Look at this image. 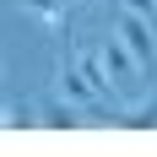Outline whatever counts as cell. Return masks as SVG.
Here are the masks:
<instances>
[{"label":"cell","mask_w":157,"mask_h":157,"mask_svg":"<svg viewBox=\"0 0 157 157\" xmlns=\"http://www.w3.org/2000/svg\"><path fill=\"white\" fill-rule=\"evenodd\" d=\"M103 65H109V76H114V92L119 98H130L136 92V87H141V60H136V54H130V44L125 38H109V44H103Z\"/></svg>","instance_id":"cell-1"},{"label":"cell","mask_w":157,"mask_h":157,"mask_svg":"<svg viewBox=\"0 0 157 157\" xmlns=\"http://www.w3.org/2000/svg\"><path fill=\"white\" fill-rule=\"evenodd\" d=\"M76 65L87 71V81H92L109 103H119V92H114V76H109V65H103V54H76Z\"/></svg>","instance_id":"cell-4"},{"label":"cell","mask_w":157,"mask_h":157,"mask_svg":"<svg viewBox=\"0 0 157 157\" xmlns=\"http://www.w3.org/2000/svg\"><path fill=\"white\" fill-rule=\"evenodd\" d=\"M125 6H130V11H141L146 22H152V27H157V0H125Z\"/></svg>","instance_id":"cell-8"},{"label":"cell","mask_w":157,"mask_h":157,"mask_svg":"<svg viewBox=\"0 0 157 157\" xmlns=\"http://www.w3.org/2000/svg\"><path fill=\"white\" fill-rule=\"evenodd\" d=\"M81 6H92V0H81Z\"/></svg>","instance_id":"cell-9"},{"label":"cell","mask_w":157,"mask_h":157,"mask_svg":"<svg viewBox=\"0 0 157 157\" xmlns=\"http://www.w3.org/2000/svg\"><path fill=\"white\" fill-rule=\"evenodd\" d=\"M119 38H125L130 44V54H136V60H141V71H152L157 65V49H152V22H146L141 11H119Z\"/></svg>","instance_id":"cell-2"},{"label":"cell","mask_w":157,"mask_h":157,"mask_svg":"<svg viewBox=\"0 0 157 157\" xmlns=\"http://www.w3.org/2000/svg\"><path fill=\"white\" fill-rule=\"evenodd\" d=\"M38 119H44V125H54V130H76L81 119H87V109H81L76 98H44V103H38Z\"/></svg>","instance_id":"cell-3"},{"label":"cell","mask_w":157,"mask_h":157,"mask_svg":"<svg viewBox=\"0 0 157 157\" xmlns=\"http://www.w3.org/2000/svg\"><path fill=\"white\" fill-rule=\"evenodd\" d=\"M6 119H11V130H22V125H44V119H38V109H22V103H11V109H6Z\"/></svg>","instance_id":"cell-7"},{"label":"cell","mask_w":157,"mask_h":157,"mask_svg":"<svg viewBox=\"0 0 157 157\" xmlns=\"http://www.w3.org/2000/svg\"><path fill=\"white\" fill-rule=\"evenodd\" d=\"M22 11H33L38 22H49V27H60L65 22V0H16Z\"/></svg>","instance_id":"cell-6"},{"label":"cell","mask_w":157,"mask_h":157,"mask_svg":"<svg viewBox=\"0 0 157 157\" xmlns=\"http://www.w3.org/2000/svg\"><path fill=\"white\" fill-rule=\"evenodd\" d=\"M114 125H130V130H146V125H157V92L146 98L141 109H119V103H114Z\"/></svg>","instance_id":"cell-5"}]
</instances>
